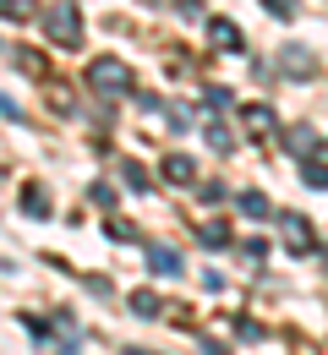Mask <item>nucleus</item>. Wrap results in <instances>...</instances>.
<instances>
[{
  "mask_svg": "<svg viewBox=\"0 0 328 355\" xmlns=\"http://www.w3.org/2000/svg\"><path fill=\"white\" fill-rule=\"evenodd\" d=\"M88 88L98 93V98H126V93L137 88V77H132V66L126 60H115V55H98V60H88Z\"/></svg>",
  "mask_w": 328,
  "mask_h": 355,
  "instance_id": "f257e3e1",
  "label": "nucleus"
},
{
  "mask_svg": "<svg viewBox=\"0 0 328 355\" xmlns=\"http://www.w3.org/2000/svg\"><path fill=\"white\" fill-rule=\"evenodd\" d=\"M44 39L60 49H77L83 44V11H77V0H55L44 11Z\"/></svg>",
  "mask_w": 328,
  "mask_h": 355,
  "instance_id": "f03ea898",
  "label": "nucleus"
},
{
  "mask_svg": "<svg viewBox=\"0 0 328 355\" xmlns=\"http://www.w3.org/2000/svg\"><path fill=\"white\" fill-rule=\"evenodd\" d=\"M279 241H284V252H295V257H307L312 246H318V235H312V219L307 214H279Z\"/></svg>",
  "mask_w": 328,
  "mask_h": 355,
  "instance_id": "7ed1b4c3",
  "label": "nucleus"
},
{
  "mask_svg": "<svg viewBox=\"0 0 328 355\" xmlns=\"http://www.w3.org/2000/svg\"><path fill=\"white\" fill-rule=\"evenodd\" d=\"M279 71L295 77V83H307V77H318V55L307 44H279Z\"/></svg>",
  "mask_w": 328,
  "mask_h": 355,
  "instance_id": "20e7f679",
  "label": "nucleus"
},
{
  "mask_svg": "<svg viewBox=\"0 0 328 355\" xmlns=\"http://www.w3.org/2000/svg\"><path fill=\"white\" fill-rule=\"evenodd\" d=\"M208 44L219 55H246V33L235 28L230 17H208Z\"/></svg>",
  "mask_w": 328,
  "mask_h": 355,
  "instance_id": "39448f33",
  "label": "nucleus"
},
{
  "mask_svg": "<svg viewBox=\"0 0 328 355\" xmlns=\"http://www.w3.org/2000/svg\"><path fill=\"white\" fill-rule=\"evenodd\" d=\"M241 126H246V137H274L279 132V115L268 104H241Z\"/></svg>",
  "mask_w": 328,
  "mask_h": 355,
  "instance_id": "423d86ee",
  "label": "nucleus"
},
{
  "mask_svg": "<svg viewBox=\"0 0 328 355\" xmlns=\"http://www.w3.org/2000/svg\"><path fill=\"white\" fill-rule=\"evenodd\" d=\"M17 208H22L28 219H49V191L39 186V180H28V186H22V197H17Z\"/></svg>",
  "mask_w": 328,
  "mask_h": 355,
  "instance_id": "0eeeda50",
  "label": "nucleus"
},
{
  "mask_svg": "<svg viewBox=\"0 0 328 355\" xmlns=\"http://www.w3.org/2000/svg\"><path fill=\"white\" fill-rule=\"evenodd\" d=\"M148 268H153L159 279H181V252H170V246H148Z\"/></svg>",
  "mask_w": 328,
  "mask_h": 355,
  "instance_id": "6e6552de",
  "label": "nucleus"
},
{
  "mask_svg": "<svg viewBox=\"0 0 328 355\" xmlns=\"http://www.w3.org/2000/svg\"><path fill=\"white\" fill-rule=\"evenodd\" d=\"M159 170H164V180H170V186H191V180H197V164H191L187 153H170Z\"/></svg>",
  "mask_w": 328,
  "mask_h": 355,
  "instance_id": "1a4fd4ad",
  "label": "nucleus"
},
{
  "mask_svg": "<svg viewBox=\"0 0 328 355\" xmlns=\"http://www.w3.org/2000/svg\"><path fill=\"white\" fill-rule=\"evenodd\" d=\"M284 148H290L295 159H312V153H318V132H312V126H290V132H284Z\"/></svg>",
  "mask_w": 328,
  "mask_h": 355,
  "instance_id": "9d476101",
  "label": "nucleus"
},
{
  "mask_svg": "<svg viewBox=\"0 0 328 355\" xmlns=\"http://www.w3.org/2000/svg\"><path fill=\"white\" fill-rule=\"evenodd\" d=\"M202 137H208L214 153H235V132L225 126V121H202Z\"/></svg>",
  "mask_w": 328,
  "mask_h": 355,
  "instance_id": "9b49d317",
  "label": "nucleus"
},
{
  "mask_svg": "<svg viewBox=\"0 0 328 355\" xmlns=\"http://www.w3.org/2000/svg\"><path fill=\"white\" fill-rule=\"evenodd\" d=\"M104 241H115V246H132V241H137V224L121 219V214H110V219H104Z\"/></svg>",
  "mask_w": 328,
  "mask_h": 355,
  "instance_id": "f8f14e48",
  "label": "nucleus"
},
{
  "mask_svg": "<svg viewBox=\"0 0 328 355\" xmlns=\"http://www.w3.org/2000/svg\"><path fill=\"white\" fill-rule=\"evenodd\" d=\"M132 317H142V322H153V317H164V301H159L153 290H137V295H132Z\"/></svg>",
  "mask_w": 328,
  "mask_h": 355,
  "instance_id": "ddd939ff",
  "label": "nucleus"
},
{
  "mask_svg": "<svg viewBox=\"0 0 328 355\" xmlns=\"http://www.w3.org/2000/svg\"><path fill=\"white\" fill-rule=\"evenodd\" d=\"M197 241H202V246H230V224H225V219L197 224Z\"/></svg>",
  "mask_w": 328,
  "mask_h": 355,
  "instance_id": "4468645a",
  "label": "nucleus"
},
{
  "mask_svg": "<svg viewBox=\"0 0 328 355\" xmlns=\"http://www.w3.org/2000/svg\"><path fill=\"white\" fill-rule=\"evenodd\" d=\"M301 180H307L312 191H328V164L323 159H301Z\"/></svg>",
  "mask_w": 328,
  "mask_h": 355,
  "instance_id": "2eb2a0df",
  "label": "nucleus"
},
{
  "mask_svg": "<svg viewBox=\"0 0 328 355\" xmlns=\"http://www.w3.org/2000/svg\"><path fill=\"white\" fill-rule=\"evenodd\" d=\"M241 214L246 219H268V197L263 191H241Z\"/></svg>",
  "mask_w": 328,
  "mask_h": 355,
  "instance_id": "dca6fc26",
  "label": "nucleus"
},
{
  "mask_svg": "<svg viewBox=\"0 0 328 355\" xmlns=\"http://www.w3.org/2000/svg\"><path fill=\"white\" fill-rule=\"evenodd\" d=\"M121 180H126V191H148V170H142L137 159H126V164H121Z\"/></svg>",
  "mask_w": 328,
  "mask_h": 355,
  "instance_id": "f3484780",
  "label": "nucleus"
},
{
  "mask_svg": "<svg viewBox=\"0 0 328 355\" xmlns=\"http://www.w3.org/2000/svg\"><path fill=\"white\" fill-rule=\"evenodd\" d=\"M88 197H94L104 214H115V186H110V180H94V186H88Z\"/></svg>",
  "mask_w": 328,
  "mask_h": 355,
  "instance_id": "a211bd4d",
  "label": "nucleus"
},
{
  "mask_svg": "<svg viewBox=\"0 0 328 355\" xmlns=\"http://www.w3.org/2000/svg\"><path fill=\"white\" fill-rule=\"evenodd\" d=\"M202 104H208V110H230L235 98H230V88H225V83H214V88H202Z\"/></svg>",
  "mask_w": 328,
  "mask_h": 355,
  "instance_id": "6ab92c4d",
  "label": "nucleus"
},
{
  "mask_svg": "<svg viewBox=\"0 0 328 355\" xmlns=\"http://www.w3.org/2000/svg\"><path fill=\"white\" fill-rule=\"evenodd\" d=\"M164 121H170L175 132H191V110L187 104H164Z\"/></svg>",
  "mask_w": 328,
  "mask_h": 355,
  "instance_id": "aec40b11",
  "label": "nucleus"
},
{
  "mask_svg": "<svg viewBox=\"0 0 328 355\" xmlns=\"http://www.w3.org/2000/svg\"><path fill=\"white\" fill-rule=\"evenodd\" d=\"M263 11H268V17H279V22H290V17L301 11V0H263Z\"/></svg>",
  "mask_w": 328,
  "mask_h": 355,
  "instance_id": "412c9836",
  "label": "nucleus"
},
{
  "mask_svg": "<svg viewBox=\"0 0 328 355\" xmlns=\"http://www.w3.org/2000/svg\"><path fill=\"white\" fill-rule=\"evenodd\" d=\"M11 66H22V71H44V60H39L33 49H11Z\"/></svg>",
  "mask_w": 328,
  "mask_h": 355,
  "instance_id": "4be33fe9",
  "label": "nucleus"
},
{
  "mask_svg": "<svg viewBox=\"0 0 328 355\" xmlns=\"http://www.w3.org/2000/svg\"><path fill=\"white\" fill-rule=\"evenodd\" d=\"M0 11H6V22H22V17H28V11H33V0H6V6H0Z\"/></svg>",
  "mask_w": 328,
  "mask_h": 355,
  "instance_id": "5701e85b",
  "label": "nucleus"
},
{
  "mask_svg": "<svg viewBox=\"0 0 328 355\" xmlns=\"http://www.w3.org/2000/svg\"><path fill=\"white\" fill-rule=\"evenodd\" d=\"M241 257H246V263H263V257H268V241H246Z\"/></svg>",
  "mask_w": 328,
  "mask_h": 355,
  "instance_id": "b1692460",
  "label": "nucleus"
},
{
  "mask_svg": "<svg viewBox=\"0 0 328 355\" xmlns=\"http://www.w3.org/2000/svg\"><path fill=\"white\" fill-rule=\"evenodd\" d=\"M235 334H241V339H263V322H252V317H235Z\"/></svg>",
  "mask_w": 328,
  "mask_h": 355,
  "instance_id": "393cba45",
  "label": "nucleus"
},
{
  "mask_svg": "<svg viewBox=\"0 0 328 355\" xmlns=\"http://www.w3.org/2000/svg\"><path fill=\"white\" fill-rule=\"evenodd\" d=\"M175 17H187V22H197V17H202V0H175Z\"/></svg>",
  "mask_w": 328,
  "mask_h": 355,
  "instance_id": "a878e982",
  "label": "nucleus"
},
{
  "mask_svg": "<svg viewBox=\"0 0 328 355\" xmlns=\"http://www.w3.org/2000/svg\"><path fill=\"white\" fill-rule=\"evenodd\" d=\"M197 197H202V202H219V197H225V186H219V180H202V186H197Z\"/></svg>",
  "mask_w": 328,
  "mask_h": 355,
  "instance_id": "bb28decb",
  "label": "nucleus"
},
{
  "mask_svg": "<svg viewBox=\"0 0 328 355\" xmlns=\"http://www.w3.org/2000/svg\"><path fill=\"white\" fill-rule=\"evenodd\" d=\"M121 355H153V350H142V345H126V350H121Z\"/></svg>",
  "mask_w": 328,
  "mask_h": 355,
  "instance_id": "cd10ccee",
  "label": "nucleus"
},
{
  "mask_svg": "<svg viewBox=\"0 0 328 355\" xmlns=\"http://www.w3.org/2000/svg\"><path fill=\"white\" fill-rule=\"evenodd\" d=\"M323 273H328V246H323Z\"/></svg>",
  "mask_w": 328,
  "mask_h": 355,
  "instance_id": "c85d7f7f",
  "label": "nucleus"
},
{
  "mask_svg": "<svg viewBox=\"0 0 328 355\" xmlns=\"http://www.w3.org/2000/svg\"><path fill=\"white\" fill-rule=\"evenodd\" d=\"M148 6H159V0H148Z\"/></svg>",
  "mask_w": 328,
  "mask_h": 355,
  "instance_id": "c756f323",
  "label": "nucleus"
}]
</instances>
